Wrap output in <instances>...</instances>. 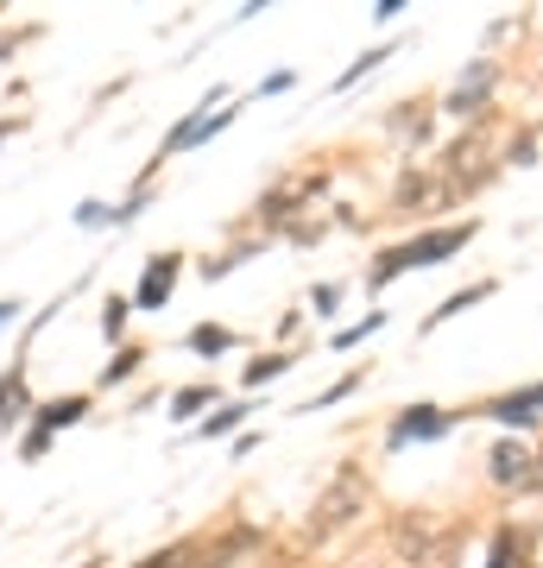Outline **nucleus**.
<instances>
[{
	"instance_id": "f257e3e1",
	"label": "nucleus",
	"mask_w": 543,
	"mask_h": 568,
	"mask_svg": "<svg viewBox=\"0 0 543 568\" xmlns=\"http://www.w3.org/2000/svg\"><path fill=\"white\" fill-rule=\"evenodd\" d=\"M467 234H474V222L436 227V234H418V241L392 246V253H380V265H373V284H392L399 272H411V265H436V260H449V253H462Z\"/></svg>"
},
{
	"instance_id": "f03ea898",
	"label": "nucleus",
	"mask_w": 543,
	"mask_h": 568,
	"mask_svg": "<svg viewBox=\"0 0 543 568\" xmlns=\"http://www.w3.org/2000/svg\"><path fill=\"white\" fill-rule=\"evenodd\" d=\"M361 499H366V487H361V474H342L335 487L316 499V518H310V537H329V530H342L354 511H361Z\"/></svg>"
},
{
	"instance_id": "7ed1b4c3",
	"label": "nucleus",
	"mask_w": 543,
	"mask_h": 568,
	"mask_svg": "<svg viewBox=\"0 0 543 568\" xmlns=\"http://www.w3.org/2000/svg\"><path fill=\"white\" fill-rule=\"evenodd\" d=\"M493 82H500V70H493V63H467V77L455 82V95H449V108H455V114H481L486 108V95H493Z\"/></svg>"
},
{
	"instance_id": "20e7f679",
	"label": "nucleus",
	"mask_w": 543,
	"mask_h": 568,
	"mask_svg": "<svg viewBox=\"0 0 543 568\" xmlns=\"http://www.w3.org/2000/svg\"><path fill=\"white\" fill-rule=\"evenodd\" d=\"M171 284H178V253H159V260L145 265V278H140V297H133V310H159L164 297H171Z\"/></svg>"
},
{
	"instance_id": "39448f33",
	"label": "nucleus",
	"mask_w": 543,
	"mask_h": 568,
	"mask_svg": "<svg viewBox=\"0 0 543 568\" xmlns=\"http://www.w3.org/2000/svg\"><path fill=\"white\" fill-rule=\"evenodd\" d=\"M449 429V417L436 405H411L399 417V424H392V448H404V443H423V436H443Z\"/></svg>"
},
{
	"instance_id": "423d86ee",
	"label": "nucleus",
	"mask_w": 543,
	"mask_h": 568,
	"mask_svg": "<svg viewBox=\"0 0 543 568\" xmlns=\"http://www.w3.org/2000/svg\"><path fill=\"white\" fill-rule=\"evenodd\" d=\"M486 462H493V480H500V487H537V467H531V455H524L519 443H500Z\"/></svg>"
},
{
	"instance_id": "0eeeda50",
	"label": "nucleus",
	"mask_w": 543,
	"mask_h": 568,
	"mask_svg": "<svg viewBox=\"0 0 543 568\" xmlns=\"http://www.w3.org/2000/svg\"><path fill=\"white\" fill-rule=\"evenodd\" d=\"M493 417H500V424H537L543 417V386H524V392H505L500 405H493Z\"/></svg>"
},
{
	"instance_id": "6e6552de",
	"label": "nucleus",
	"mask_w": 543,
	"mask_h": 568,
	"mask_svg": "<svg viewBox=\"0 0 543 568\" xmlns=\"http://www.w3.org/2000/svg\"><path fill=\"white\" fill-rule=\"evenodd\" d=\"M82 410H89V405H82V398H58V405H44V410H39V429H44V436H51V429L77 424Z\"/></svg>"
},
{
	"instance_id": "1a4fd4ad",
	"label": "nucleus",
	"mask_w": 543,
	"mask_h": 568,
	"mask_svg": "<svg viewBox=\"0 0 543 568\" xmlns=\"http://www.w3.org/2000/svg\"><path fill=\"white\" fill-rule=\"evenodd\" d=\"M481 297H493V284H486V278H481V284H467V291H455V297H449V304L436 310L430 323H449V316H462V310H467V304H481Z\"/></svg>"
},
{
	"instance_id": "9d476101",
	"label": "nucleus",
	"mask_w": 543,
	"mask_h": 568,
	"mask_svg": "<svg viewBox=\"0 0 543 568\" xmlns=\"http://www.w3.org/2000/svg\"><path fill=\"white\" fill-rule=\"evenodd\" d=\"M486 568H524V537L500 530V537H493V562H486Z\"/></svg>"
},
{
	"instance_id": "9b49d317",
	"label": "nucleus",
	"mask_w": 543,
	"mask_h": 568,
	"mask_svg": "<svg viewBox=\"0 0 543 568\" xmlns=\"http://www.w3.org/2000/svg\"><path fill=\"white\" fill-rule=\"evenodd\" d=\"M190 347H197V354H228V347H234V335H228V328H215V323H202V328H190Z\"/></svg>"
},
{
	"instance_id": "f8f14e48",
	"label": "nucleus",
	"mask_w": 543,
	"mask_h": 568,
	"mask_svg": "<svg viewBox=\"0 0 543 568\" xmlns=\"http://www.w3.org/2000/svg\"><path fill=\"white\" fill-rule=\"evenodd\" d=\"M127 310H133V304H121V297H108V304H101V335H108V342L127 328Z\"/></svg>"
},
{
	"instance_id": "ddd939ff",
	"label": "nucleus",
	"mask_w": 543,
	"mask_h": 568,
	"mask_svg": "<svg viewBox=\"0 0 543 568\" xmlns=\"http://www.w3.org/2000/svg\"><path fill=\"white\" fill-rule=\"evenodd\" d=\"M284 366H291V354H265V361H253V366H247V379L260 386V379H272V373H284Z\"/></svg>"
},
{
	"instance_id": "4468645a",
	"label": "nucleus",
	"mask_w": 543,
	"mask_h": 568,
	"mask_svg": "<svg viewBox=\"0 0 543 568\" xmlns=\"http://www.w3.org/2000/svg\"><path fill=\"white\" fill-rule=\"evenodd\" d=\"M209 398H215L209 386H190V392H178V410H171V417H197V405H209Z\"/></svg>"
},
{
	"instance_id": "2eb2a0df",
	"label": "nucleus",
	"mask_w": 543,
	"mask_h": 568,
	"mask_svg": "<svg viewBox=\"0 0 543 568\" xmlns=\"http://www.w3.org/2000/svg\"><path fill=\"white\" fill-rule=\"evenodd\" d=\"M380 58H385V44H373V51H361V63H348V70H342V89H348V82H361V77H366V70H373Z\"/></svg>"
},
{
	"instance_id": "dca6fc26",
	"label": "nucleus",
	"mask_w": 543,
	"mask_h": 568,
	"mask_svg": "<svg viewBox=\"0 0 543 568\" xmlns=\"http://www.w3.org/2000/svg\"><path fill=\"white\" fill-rule=\"evenodd\" d=\"M241 417H247L241 405H228V410H215V417H209V424H202V436H222V429H234V424H241Z\"/></svg>"
},
{
	"instance_id": "f3484780",
	"label": "nucleus",
	"mask_w": 543,
	"mask_h": 568,
	"mask_svg": "<svg viewBox=\"0 0 543 568\" xmlns=\"http://www.w3.org/2000/svg\"><path fill=\"white\" fill-rule=\"evenodd\" d=\"M140 568H197V562H190V549H164V556H152V562H140Z\"/></svg>"
},
{
	"instance_id": "a211bd4d",
	"label": "nucleus",
	"mask_w": 543,
	"mask_h": 568,
	"mask_svg": "<svg viewBox=\"0 0 543 568\" xmlns=\"http://www.w3.org/2000/svg\"><path fill=\"white\" fill-rule=\"evenodd\" d=\"M380 323H385V316H366L361 328H342V335H335V347H354V342H361V335H373V328H380Z\"/></svg>"
},
{
	"instance_id": "6ab92c4d",
	"label": "nucleus",
	"mask_w": 543,
	"mask_h": 568,
	"mask_svg": "<svg viewBox=\"0 0 543 568\" xmlns=\"http://www.w3.org/2000/svg\"><path fill=\"white\" fill-rule=\"evenodd\" d=\"M133 366H140V354H133V347H127V354H121V361H114V366H108V379H127V373H133Z\"/></svg>"
},
{
	"instance_id": "aec40b11",
	"label": "nucleus",
	"mask_w": 543,
	"mask_h": 568,
	"mask_svg": "<svg viewBox=\"0 0 543 568\" xmlns=\"http://www.w3.org/2000/svg\"><path fill=\"white\" fill-rule=\"evenodd\" d=\"M13 316H20V304H13V297H7V304H0V323H13Z\"/></svg>"
},
{
	"instance_id": "412c9836",
	"label": "nucleus",
	"mask_w": 543,
	"mask_h": 568,
	"mask_svg": "<svg viewBox=\"0 0 543 568\" xmlns=\"http://www.w3.org/2000/svg\"><path fill=\"white\" fill-rule=\"evenodd\" d=\"M537 487H543V467H537Z\"/></svg>"
},
{
	"instance_id": "4be33fe9",
	"label": "nucleus",
	"mask_w": 543,
	"mask_h": 568,
	"mask_svg": "<svg viewBox=\"0 0 543 568\" xmlns=\"http://www.w3.org/2000/svg\"><path fill=\"white\" fill-rule=\"evenodd\" d=\"M82 568H95V562H82Z\"/></svg>"
}]
</instances>
